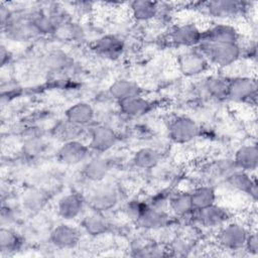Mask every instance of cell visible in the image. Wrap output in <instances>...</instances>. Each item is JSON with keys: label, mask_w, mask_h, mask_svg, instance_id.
Instances as JSON below:
<instances>
[{"label": "cell", "mask_w": 258, "mask_h": 258, "mask_svg": "<svg viewBox=\"0 0 258 258\" xmlns=\"http://www.w3.org/2000/svg\"><path fill=\"white\" fill-rule=\"evenodd\" d=\"M198 48L206 56L210 64L212 63L219 68H227L234 64L242 54L239 43L201 42Z\"/></svg>", "instance_id": "6da1fadb"}, {"label": "cell", "mask_w": 258, "mask_h": 258, "mask_svg": "<svg viewBox=\"0 0 258 258\" xmlns=\"http://www.w3.org/2000/svg\"><path fill=\"white\" fill-rule=\"evenodd\" d=\"M250 230L242 223L228 221L220 227L218 233V242L220 246L229 251H238L244 249Z\"/></svg>", "instance_id": "7a4b0ae2"}, {"label": "cell", "mask_w": 258, "mask_h": 258, "mask_svg": "<svg viewBox=\"0 0 258 258\" xmlns=\"http://www.w3.org/2000/svg\"><path fill=\"white\" fill-rule=\"evenodd\" d=\"M257 97V82L248 76L230 79L228 99L237 103H252Z\"/></svg>", "instance_id": "3957f363"}, {"label": "cell", "mask_w": 258, "mask_h": 258, "mask_svg": "<svg viewBox=\"0 0 258 258\" xmlns=\"http://www.w3.org/2000/svg\"><path fill=\"white\" fill-rule=\"evenodd\" d=\"M203 30L195 23L186 22L174 25L169 31V40L183 48L198 47L202 41Z\"/></svg>", "instance_id": "277c9868"}, {"label": "cell", "mask_w": 258, "mask_h": 258, "mask_svg": "<svg viewBox=\"0 0 258 258\" xmlns=\"http://www.w3.org/2000/svg\"><path fill=\"white\" fill-rule=\"evenodd\" d=\"M177 66L179 72L186 77H195L205 73L210 62L206 56L199 50V48H187L180 53L177 58Z\"/></svg>", "instance_id": "5b68a950"}, {"label": "cell", "mask_w": 258, "mask_h": 258, "mask_svg": "<svg viewBox=\"0 0 258 258\" xmlns=\"http://www.w3.org/2000/svg\"><path fill=\"white\" fill-rule=\"evenodd\" d=\"M118 141V134L107 125L99 124L92 127L89 131V147L99 154L114 148Z\"/></svg>", "instance_id": "8992f818"}, {"label": "cell", "mask_w": 258, "mask_h": 258, "mask_svg": "<svg viewBox=\"0 0 258 258\" xmlns=\"http://www.w3.org/2000/svg\"><path fill=\"white\" fill-rule=\"evenodd\" d=\"M201 133L198 123L189 117L178 116L173 119L168 127V135L175 143H186L197 138Z\"/></svg>", "instance_id": "52a82bcc"}, {"label": "cell", "mask_w": 258, "mask_h": 258, "mask_svg": "<svg viewBox=\"0 0 258 258\" xmlns=\"http://www.w3.org/2000/svg\"><path fill=\"white\" fill-rule=\"evenodd\" d=\"M91 148L80 139L63 142L57 151L58 160L70 166L86 162L90 158Z\"/></svg>", "instance_id": "ba28073f"}, {"label": "cell", "mask_w": 258, "mask_h": 258, "mask_svg": "<svg viewBox=\"0 0 258 258\" xmlns=\"http://www.w3.org/2000/svg\"><path fill=\"white\" fill-rule=\"evenodd\" d=\"M119 194L113 184H99L89 196L88 204L94 211L105 212L115 207L118 203Z\"/></svg>", "instance_id": "9c48e42d"}, {"label": "cell", "mask_w": 258, "mask_h": 258, "mask_svg": "<svg viewBox=\"0 0 258 258\" xmlns=\"http://www.w3.org/2000/svg\"><path fill=\"white\" fill-rule=\"evenodd\" d=\"M190 218L205 227H221L231 220L229 211L219 205H212L202 210H194Z\"/></svg>", "instance_id": "30bf717a"}, {"label": "cell", "mask_w": 258, "mask_h": 258, "mask_svg": "<svg viewBox=\"0 0 258 258\" xmlns=\"http://www.w3.org/2000/svg\"><path fill=\"white\" fill-rule=\"evenodd\" d=\"M246 4L241 1L218 0L204 3V9L209 15L218 19H230L242 15L246 11Z\"/></svg>", "instance_id": "8fae6325"}, {"label": "cell", "mask_w": 258, "mask_h": 258, "mask_svg": "<svg viewBox=\"0 0 258 258\" xmlns=\"http://www.w3.org/2000/svg\"><path fill=\"white\" fill-rule=\"evenodd\" d=\"M225 180L232 189L248 195L253 202L257 201V180L251 172L236 168L225 177Z\"/></svg>", "instance_id": "7c38bea8"}, {"label": "cell", "mask_w": 258, "mask_h": 258, "mask_svg": "<svg viewBox=\"0 0 258 258\" xmlns=\"http://www.w3.org/2000/svg\"><path fill=\"white\" fill-rule=\"evenodd\" d=\"M92 49L99 56H102L106 59L115 60L123 54L125 44L124 41L117 35L105 34L94 41Z\"/></svg>", "instance_id": "4fadbf2b"}, {"label": "cell", "mask_w": 258, "mask_h": 258, "mask_svg": "<svg viewBox=\"0 0 258 258\" xmlns=\"http://www.w3.org/2000/svg\"><path fill=\"white\" fill-rule=\"evenodd\" d=\"M239 32L228 23H217L203 30L202 41L208 43H238Z\"/></svg>", "instance_id": "5bb4252c"}, {"label": "cell", "mask_w": 258, "mask_h": 258, "mask_svg": "<svg viewBox=\"0 0 258 258\" xmlns=\"http://www.w3.org/2000/svg\"><path fill=\"white\" fill-rule=\"evenodd\" d=\"M49 239L54 247L67 250L73 249L79 244L81 240V234L76 227L62 223L53 228Z\"/></svg>", "instance_id": "9a60e30c"}, {"label": "cell", "mask_w": 258, "mask_h": 258, "mask_svg": "<svg viewBox=\"0 0 258 258\" xmlns=\"http://www.w3.org/2000/svg\"><path fill=\"white\" fill-rule=\"evenodd\" d=\"M85 205L86 201L80 194L70 192L62 196L57 201L56 212L61 219L72 221L82 215Z\"/></svg>", "instance_id": "2e32d148"}, {"label": "cell", "mask_w": 258, "mask_h": 258, "mask_svg": "<svg viewBox=\"0 0 258 258\" xmlns=\"http://www.w3.org/2000/svg\"><path fill=\"white\" fill-rule=\"evenodd\" d=\"M111 170V161L107 157L99 154L90 157L84 164L83 175L93 182H102Z\"/></svg>", "instance_id": "e0dca14e"}, {"label": "cell", "mask_w": 258, "mask_h": 258, "mask_svg": "<svg viewBox=\"0 0 258 258\" xmlns=\"http://www.w3.org/2000/svg\"><path fill=\"white\" fill-rule=\"evenodd\" d=\"M135 223L144 230H161L168 226L169 215L165 210H158L147 206Z\"/></svg>", "instance_id": "ac0fdd59"}, {"label": "cell", "mask_w": 258, "mask_h": 258, "mask_svg": "<svg viewBox=\"0 0 258 258\" xmlns=\"http://www.w3.org/2000/svg\"><path fill=\"white\" fill-rule=\"evenodd\" d=\"M233 162L237 169L255 171L258 165V149L255 144L243 145L237 149Z\"/></svg>", "instance_id": "d6986e66"}, {"label": "cell", "mask_w": 258, "mask_h": 258, "mask_svg": "<svg viewBox=\"0 0 258 258\" xmlns=\"http://www.w3.org/2000/svg\"><path fill=\"white\" fill-rule=\"evenodd\" d=\"M118 106L120 112L129 118L142 117L152 108V104L141 95L120 101L118 102Z\"/></svg>", "instance_id": "ffe728a7"}, {"label": "cell", "mask_w": 258, "mask_h": 258, "mask_svg": "<svg viewBox=\"0 0 258 258\" xmlns=\"http://www.w3.org/2000/svg\"><path fill=\"white\" fill-rule=\"evenodd\" d=\"M81 226L84 231L91 236L104 235L110 230V222L102 212L94 211L83 217Z\"/></svg>", "instance_id": "44dd1931"}, {"label": "cell", "mask_w": 258, "mask_h": 258, "mask_svg": "<svg viewBox=\"0 0 258 258\" xmlns=\"http://www.w3.org/2000/svg\"><path fill=\"white\" fill-rule=\"evenodd\" d=\"M64 114L66 119L81 127L91 124L95 118L94 108L87 102H78L72 105Z\"/></svg>", "instance_id": "7402d4cb"}, {"label": "cell", "mask_w": 258, "mask_h": 258, "mask_svg": "<svg viewBox=\"0 0 258 258\" xmlns=\"http://www.w3.org/2000/svg\"><path fill=\"white\" fill-rule=\"evenodd\" d=\"M230 79L221 75H211L203 83V88L208 95L217 100L228 99Z\"/></svg>", "instance_id": "603a6c76"}, {"label": "cell", "mask_w": 258, "mask_h": 258, "mask_svg": "<svg viewBox=\"0 0 258 258\" xmlns=\"http://www.w3.org/2000/svg\"><path fill=\"white\" fill-rule=\"evenodd\" d=\"M141 92V88L137 85V83L126 79L117 80L109 87L110 96L117 102L129 99L131 97L140 96Z\"/></svg>", "instance_id": "cb8c5ba5"}, {"label": "cell", "mask_w": 258, "mask_h": 258, "mask_svg": "<svg viewBox=\"0 0 258 258\" xmlns=\"http://www.w3.org/2000/svg\"><path fill=\"white\" fill-rule=\"evenodd\" d=\"M168 209L174 216L178 218H190V215L195 210L191 203L190 194L187 191L171 194Z\"/></svg>", "instance_id": "d4e9b609"}, {"label": "cell", "mask_w": 258, "mask_h": 258, "mask_svg": "<svg viewBox=\"0 0 258 258\" xmlns=\"http://www.w3.org/2000/svg\"><path fill=\"white\" fill-rule=\"evenodd\" d=\"M159 3L146 0H138L130 3V11L137 21H149L159 14Z\"/></svg>", "instance_id": "484cf974"}, {"label": "cell", "mask_w": 258, "mask_h": 258, "mask_svg": "<svg viewBox=\"0 0 258 258\" xmlns=\"http://www.w3.org/2000/svg\"><path fill=\"white\" fill-rule=\"evenodd\" d=\"M82 132L83 127L69 121L68 119L60 120L59 122L55 123V125L51 128L52 135L62 143L71 140L80 139Z\"/></svg>", "instance_id": "4316f807"}, {"label": "cell", "mask_w": 258, "mask_h": 258, "mask_svg": "<svg viewBox=\"0 0 258 258\" xmlns=\"http://www.w3.org/2000/svg\"><path fill=\"white\" fill-rule=\"evenodd\" d=\"M189 194L195 210H202L216 204L217 194L211 185H199Z\"/></svg>", "instance_id": "83f0119b"}, {"label": "cell", "mask_w": 258, "mask_h": 258, "mask_svg": "<svg viewBox=\"0 0 258 258\" xmlns=\"http://www.w3.org/2000/svg\"><path fill=\"white\" fill-rule=\"evenodd\" d=\"M160 153L152 147H143L138 149L133 155V163L141 169H151L160 161Z\"/></svg>", "instance_id": "f1b7e54d"}, {"label": "cell", "mask_w": 258, "mask_h": 258, "mask_svg": "<svg viewBox=\"0 0 258 258\" xmlns=\"http://www.w3.org/2000/svg\"><path fill=\"white\" fill-rule=\"evenodd\" d=\"M23 242L21 237L12 229L2 226L0 230V250L2 254H11L19 250Z\"/></svg>", "instance_id": "f546056e"}, {"label": "cell", "mask_w": 258, "mask_h": 258, "mask_svg": "<svg viewBox=\"0 0 258 258\" xmlns=\"http://www.w3.org/2000/svg\"><path fill=\"white\" fill-rule=\"evenodd\" d=\"M47 203L46 195L38 189H31L27 191L22 199L23 208L29 213H37L41 211Z\"/></svg>", "instance_id": "4dcf8cb0"}, {"label": "cell", "mask_w": 258, "mask_h": 258, "mask_svg": "<svg viewBox=\"0 0 258 258\" xmlns=\"http://www.w3.org/2000/svg\"><path fill=\"white\" fill-rule=\"evenodd\" d=\"M44 66L51 72H60L71 64V59L66 52L57 49L49 51L44 56Z\"/></svg>", "instance_id": "1f68e13d"}, {"label": "cell", "mask_w": 258, "mask_h": 258, "mask_svg": "<svg viewBox=\"0 0 258 258\" xmlns=\"http://www.w3.org/2000/svg\"><path fill=\"white\" fill-rule=\"evenodd\" d=\"M171 194L167 190H160L152 195L148 200H146L149 207L158 209V210H165L168 209V203Z\"/></svg>", "instance_id": "d6a6232c"}, {"label": "cell", "mask_w": 258, "mask_h": 258, "mask_svg": "<svg viewBox=\"0 0 258 258\" xmlns=\"http://www.w3.org/2000/svg\"><path fill=\"white\" fill-rule=\"evenodd\" d=\"M148 204L146 201L132 200L126 205L125 212L132 221L136 222V220L139 218V216L142 214V212L145 210Z\"/></svg>", "instance_id": "836d02e7"}, {"label": "cell", "mask_w": 258, "mask_h": 258, "mask_svg": "<svg viewBox=\"0 0 258 258\" xmlns=\"http://www.w3.org/2000/svg\"><path fill=\"white\" fill-rule=\"evenodd\" d=\"M244 250H246L251 255H257L258 254V239L256 232H249V235L247 237Z\"/></svg>", "instance_id": "e575fe53"}]
</instances>
